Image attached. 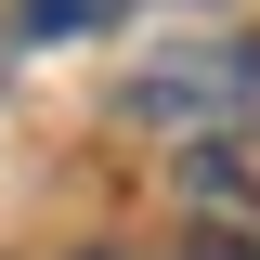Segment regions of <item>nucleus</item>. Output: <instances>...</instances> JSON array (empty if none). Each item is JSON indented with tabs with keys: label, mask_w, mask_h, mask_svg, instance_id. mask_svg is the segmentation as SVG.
<instances>
[{
	"label": "nucleus",
	"mask_w": 260,
	"mask_h": 260,
	"mask_svg": "<svg viewBox=\"0 0 260 260\" xmlns=\"http://www.w3.org/2000/svg\"><path fill=\"white\" fill-rule=\"evenodd\" d=\"M195 195H260V117H234L208 156H195Z\"/></svg>",
	"instance_id": "nucleus-1"
},
{
	"label": "nucleus",
	"mask_w": 260,
	"mask_h": 260,
	"mask_svg": "<svg viewBox=\"0 0 260 260\" xmlns=\"http://www.w3.org/2000/svg\"><path fill=\"white\" fill-rule=\"evenodd\" d=\"M13 13H26V26H39V39H65V26H117L130 0H13Z\"/></svg>",
	"instance_id": "nucleus-2"
},
{
	"label": "nucleus",
	"mask_w": 260,
	"mask_h": 260,
	"mask_svg": "<svg viewBox=\"0 0 260 260\" xmlns=\"http://www.w3.org/2000/svg\"><path fill=\"white\" fill-rule=\"evenodd\" d=\"M182 260H260V234H234V221H208V234H195Z\"/></svg>",
	"instance_id": "nucleus-3"
}]
</instances>
